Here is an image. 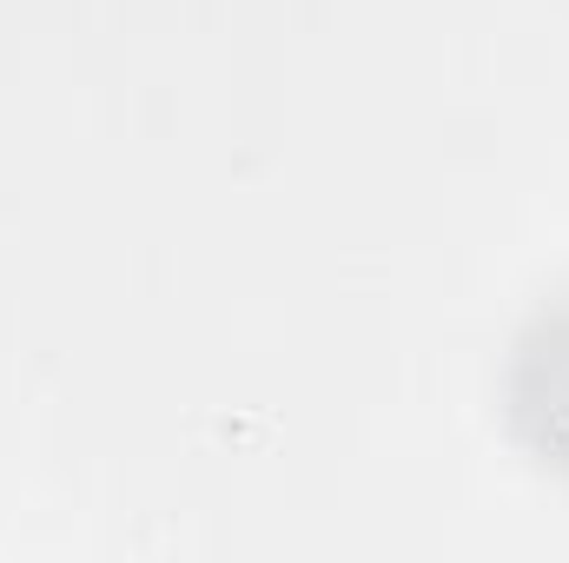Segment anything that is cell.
<instances>
[{
  "label": "cell",
  "instance_id": "1",
  "mask_svg": "<svg viewBox=\"0 0 569 563\" xmlns=\"http://www.w3.org/2000/svg\"><path fill=\"white\" fill-rule=\"evenodd\" d=\"M510 424L537 451V464L569 477V292L550 298L510 358Z\"/></svg>",
  "mask_w": 569,
  "mask_h": 563
}]
</instances>
